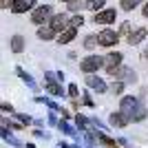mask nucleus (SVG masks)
Returning a JSON list of instances; mask_svg holds the SVG:
<instances>
[{
    "label": "nucleus",
    "instance_id": "nucleus-1",
    "mask_svg": "<svg viewBox=\"0 0 148 148\" xmlns=\"http://www.w3.org/2000/svg\"><path fill=\"white\" fill-rule=\"evenodd\" d=\"M119 111H122L130 122H142V119L146 117V108H144V106L139 104V99L133 97V95L122 97V102H119Z\"/></svg>",
    "mask_w": 148,
    "mask_h": 148
},
{
    "label": "nucleus",
    "instance_id": "nucleus-2",
    "mask_svg": "<svg viewBox=\"0 0 148 148\" xmlns=\"http://www.w3.org/2000/svg\"><path fill=\"white\" fill-rule=\"evenodd\" d=\"M104 66V58H99V56H88L84 58V60L80 62V69L84 71V73H95L97 69Z\"/></svg>",
    "mask_w": 148,
    "mask_h": 148
},
{
    "label": "nucleus",
    "instance_id": "nucleus-3",
    "mask_svg": "<svg viewBox=\"0 0 148 148\" xmlns=\"http://www.w3.org/2000/svg\"><path fill=\"white\" fill-rule=\"evenodd\" d=\"M122 53H117V51H115V53H108V56H104V69H106V73L108 75H113L115 73V71H117L119 69V64H122Z\"/></svg>",
    "mask_w": 148,
    "mask_h": 148
},
{
    "label": "nucleus",
    "instance_id": "nucleus-4",
    "mask_svg": "<svg viewBox=\"0 0 148 148\" xmlns=\"http://www.w3.org/2000/svg\"><path fill=\"white\" fill-rule=\"evenodd\" d=\"M51 18V5H40L36 11L31 13V22L33 25H44Z\"/></svg>",
    "mask_w": 148,
    "mask_h": 148
},
{
    "label": "nucleus",
    "instance_id": "nucleus-5",
    "mask_svg": "<svg viewBox=\"0 0 148 148\" xmlns=\"http://www.w3.org/2000/svg\"><path fill=\"white\" fill-rule=\"evenodd\" d=\"M97 40H99L102 47H113V44L119 42V33H117V31H111V29H104L97 36Z\"/></svg>",
    "mask_w": 148,
    "mask_h": 148
},
{
    "label": "nucleus",
    "instance_id": "nucleus-6",
    "mask_svg": "<svg viewBox=\"0 0 148 148\" xmlns=\"http://www.w3.org/2000/svg\"><path fill=\"white\" fill-rule=\"evenodd\" d=\"M113 77H115V82H137V75L133 69L128 66H119L115 73H113Z\"/></svg>",
    "mask_w": 148,
    "mask_h": 148
},
{
    "label": "nucleus",
    "instance_id": "nucleus-7",
    "mask_svg": "<svg viewBox=\"0 0 148 148\" xmlns=\"http://www.w3.org/2000/svg\"><path fill=\"white\" fill-rule=\"evenodd\" d=\"M49 27H53V29L56 31H66L69 27H71V20H69V16L66 13H58V16H53V18H51V25Z\"/></svg>",
    "mask_w": 148,
    "mask_h": 148
},
{
    "label": "nucleus",
    "instance_id": "nucleus-8",
    "mask_svg": "<svg viewBox=\"0 0 148 148\" xmlns=\"http://www.w3.org/2000/svg\"><path fill=\"white\" fill-rule=\"evenodd\" d=\"M115 18H117L115 9H104V11L95 13V22L97 25H111V22H115Z\"/></svg>",
    "mask_w": 148,
    "mask_h": 148
},
{
    "label": "nucleus",
    "instance_id": "nucleus-9",
    "mask_svg": "<svg viewBox=\"0 0 148 148\" xmlns=\"http://www.w3.org/2000/svg\"><path fill=\"white\" fill-rule=\"evenodd\" d=\"M44 80H47V91L51 93V95H62V86H58L56 84V80H58V75L56 73H51V71H47L44 73Z\"/></svg>",
    "mask_w": 148,
    "mask_h": 148
},
{
    "label": "nucleus",
    "instance_id": "nucleus-10",
    "mask_svg": "<svg viewBox=\"0 0 148 148\" xmlns=\"http://www.w3.org/2000/svg\"><path fill=\"white\" fill-rule=\"evenodd\" d=\"M84 80H86V84L93 88V91H97V93H106V82L102 80V77H95V75L88 73Z\"/></svg>",
    "mask_w": 148,
    "mask_h": 148
},
{
    "label": "nucleus",
    "instance_id": "nucleus-11",
    "mask_svg": "<svg viewBox=\"0 0 148 148\" xmlns=\"http://www.w3.org/2000/svg\"><path fill=\"white\" fill-rule=\"evenodd\" d=\"M108 122H111V126H113V128H124V126H126V124H128L130 119L126 117V115H124L122 111H117V113H113L111 117H108Z\"/></svg>",
    "mask_w": 148,
    "mask_h": 148
},
{
    "label": "nucleus",
    "instance_id": "nucleus-12",
    "mask_svg": "<svg viewBox=\"0 0 148 148\" xmlns=\"http://www.w3.org/2000/svg\"><path fill=\"white\" fill-rule=\"evenodd\" d=\"M146 33H148V31L144 29V27H139V29H135L133 33H128V40H126V42H128L130 47H133V44H139L144 38H146Z\"/></svg>",
    "mask_w": 148,
    "mask_h": 148
},
{
    "label": "nucleus",
    "instance_id": "nucleus-13",
    "mask_svg": "<svg viewBox=\"0 0 148 148\" xmlns=\"http://www.w3.org/2000/svg\"><path fill=\"white\" fill-rule=\"evenodd\" d=\"M31 7H33V0H16L13 7H11V11L13 13H25V11H29Z\"/></svg>",
    "mask_w": 148,
    "mask_h": 148
},
{
    "label": "nucleus",
    "instance_id": "nucleus-14",
    "mask_svg": "<svg viewBox=\"0 0 148 148\" xmlns=\"http://www.w3.org/2000/svg\"><path fill=\"white\" fill-rule=\"evenodd\" d=\"M2 139H5L7 144L16 146V148H22V146H25L22 142H18V139H16V137H13L11 133H9V130H7V122H2Z\"/></svg>",
    "mask_w": 148,
    "mask_h": 148
},
{
    "label": "nucleus",
    "instance_id": "nucleus-15",
    "mask_svg": "<svg viewBox=\"0 0 148 148\" xmlns=\"http://www.w3.org/2000/svg\"><path fill=\"white\" fill-rule=\"evenodd\" d=\"M75 33H77V29H75V27H69L66 31H62V33H60L58 42H60V44H69V42H71V40L75 38Z\"/></svg>",
    "mask_w": 148,
    "mask_h": 148
},
{
    "label": "nucleus",
    "instance_id": "nucleus-16",
    "mask_svg": "<svg viewBox=\"0 0 148 148\" xmlns=\"http://www.w3.org/2000/svg\"><path fill=\"white\" fill-rule=\"evenodd\" d=\"M53 36H56V29H53V27H40V29H38V38H40V40H51Z\"/></svg>",
    "mask_w": 148,
    "mask_h": 148
},
{
    "label": "nucleus",
    "instance_id": "nucleus-17",
    "mask_svg": "<svg viewBox=\"0 0 148 148\" xmlns=\"http://www.w3.org/2000/svg\"><path fill=\"white\" fill-rule=\"evenodd\" d=\"M22 49H25V38L22 36H13L11 38V51L13 53H20Z\"/></svg>",
    "mask_w": 148,
    "mask_h": 148
},
{
    "label": "nucleus",
    "instance_id": "nucleus-18",
    "mask_svg": "<svg viewBox=\"0 0 148 148\" xmlns=\"http://www.w3.org/2000/svg\"><path fill=\"white\" fill-rule=\"evenodd\" d=\"M16 73L20 75V80H22V82H27V84H29L31 88H36V80H33V77H31V75L27 73L25 69H20V66H18V69H16Z\"/></svg>",
    "mask_w": 148,
    "mask_h": 148
},
{
    "label": "nucleus",
    "instance_id": "nucleus-19",
    "mask_svg": "<svg viewBox=\"0 0 148 148\" xmlns=\"http://www.w3.org/2000/svg\"><path fill=\"white\" fill-rule=\"evenodd\" d=\"M104 2H106V0H86V9H91V11L97 13L99 9L104 7Z\"/></svg>",
    "mask_w": 148,
    "mask_h": 148
},
{
    "label": "nucleus",
    "instance_id": "nucleus-20",
    "mask_svg": "<svg viewBox=\"0 0 148 148\" xmlns=\"http://www.w3.org/2000/svg\"><path fill=\"white\" fill-rule=\"evenodd\" d=\"M139 2H142V0H122L119 5H122V9H124V11H133V9H135V7L139 5Z\"/></svg>",
    "mask_w": 148,
    "mask_h": 148
},
{
    "label": "nucleus",
    "instance_id": "nucleus-21",
    "mask_svg": "<svg viewBox=\"0 0 148 148\" xmlns=\"http://www.w3.org/2000/svg\"><path fill=\"white\" fill-rule=\"evenodd\" d=\"M75 124L80 126V130H91L88 128V119L84 117V115H77V117H75Z\"/></svg>",
    "mask_w": 148,
    "mask_h": 148
},
{
    "label": "nucleus",
    "instance_id": "nucleus-22",
    "mask_svg": "<svg viewBox=\"0 0 148 148\" xmlns=\"http://www.w3.org/2000/svg\"><path fill=\"white\" fill-rule=\"evenodd\" d=\"M58 126H60V130H62V133H66V135H71V137H75V135H77V133H75V128H71V126H69L66 122H60Z\"/></svg>",
    "mask_w": 148,
    "mask_h": 148
},
{
    "label": "nucleus",
    "instance_id": "nucleus-23",
    "mask_svg": "<svg viewBox=\"0 0 148 148\" xmlns=\"http://www.w3.org/2000/svg\"><path fill=\"white\" fill-rule=\"evenodd\" d=\"M86 7V2H82V0H73V2H69V9L71 11H82Z\"/></svg>",
    "mask_w": 148,
    "mask_h": 148
},
{
    "label": "nucleus",
    "instance_id": "nucleus-24",
    "mask_svg": "<svg viewBox=\"0 0 148 148\" xmlns=\"http://www.w3.org/2000/svg\"><path fill=\"white\" fill-rule=\"evenodd\" d=\"M95 44H99V40L95 36H86V38H84V47H86V49H93Z\"/></svg>",
    "mask_w": 148,
    "mask_h": 148
},
{
    "label": "nucleus",
    "instance_id": "nucleus-25",
    "mask_svg": "<svg viewBox=\"0 0 148 148\" xmlns=\"http://www.w3.org/2000/svg\"><path fill=\"white\" fill-rule=\"evenodd\" d=\"M97 139L102 144H104V146H115V139H111V137H106L104 133H97Z\"/></svg>",
    "mask_w": 148,
    "mask_h": 148
},
{
    "label": "nucleus",
    "instance_id": "nucleus-26",
    "mask_svg": "<svg viewBox=\"0 0 148 148\" xmlns=\"http://www.w3.org/2000/svg\"><path fill=\"white\" fill-rule=\"evenodd\" d=\"M84 25V18H82V16H75L73 20H71V27H75V29H77V27H82Z\"/></svg>",
    "mask_w": 148,
    "mask_h": 148
},
{
    "label": "nucleus",
    "instance_id": "nucleus-27",
    "mask_svg": "<svg viewBox=\"0 0 148 148\" xmlns=\"http://www.w3.org/2000/svg\"><path fill=\"white\" fill-rule=\"evenodd\" d=\"M9 128L11 130H22V128H27L22 122H9Z\"/></svg>",
    "mask_w": 148,
    "mask_h": 148
},
{
    "label": "nucleus",
    "instance_id": "nucleus-28",
    "mask_svg": "<svg viewBox=\"0 0 148 148\" xmlns=\"http://www.w3.org/2000/svg\"><path fill=\"white\" fill-rule=\"evenodd\" d=\"M122 88H124V82H115V84L111 86V91L115 93V95H119V93H122Z\"/></svg>",
    "mask_w": 148,
    "mask_h": 148
},
{
    "label": "nucleus",
    "instance_id": "nucleus-29",
    "mask_svg": "<svg viewBox=\"0 0 148 148\" xmlns=\"http://www.w3.org/2000/svg\"><path fill=\"white\" fill-rule=\"evenodd\" d=\"M16 117H18V122L25 124V126H29V124H31V117H29V115H22V113H18Z\"/></svg>",
    "mask_w": 148,
    "mask_h": 148
},
{
    "label": "nucleus",
    "instance_id": "nucleus-30",
    "mask_svg": "<svg viewBox=\"0 0 148 148\" xmlns=\"http://www.w3.org/2000/svg\"><path fill=\"white\" fill-rule=\"evenodd\" d=\"M69 95H71V97H77V95H80V93H77V86H75V84H69Z\"/></svg>",
    "mask_w": 148,
    "mask_h": 148
},
{
    "label": "nucleus",
    "instance_id": "nucleus-31",
    "mask_svg": "<svg viewBox=\"0 0 148 148\" xmlns=\"http://www.w3.org/2000/svg\"><path fill=\"white\" fill-rule=\"evenodd\" d=\"M13 2H16V0H0V7H2V9H11Z\"/></svg>",
    "mask_w": 148,
    "mask_h": 148
},
{
    "label": "nucleus",
    "instance_id": "nucleus-32",
    "mask_svg": "<svg viewBox=\"0 0 148 148\" xmlns=\"http://www.w3.org/2000/svg\"><path fill=\"white\" fill-rule=\"evenodd\" d=\"M119 31H122V33H133V31H130V25H128V22H124Z\"/></svg>",
    "mask_w": 148,
    "mask_h": 148
},
{
    "label": "nucleus",
    "instance_id": "nucleus-33",
    "mask_svg": "<svg viewBox=\"0 0 148 148\" xmlns=\"http://www.w3.org/2000/svg\"><path fill=\"white\" fill-rule=\"evenodd\" d=\"M2 111L5 113H13V106L11 104H2Z\"/></svg>",
    "mask_w": 148,
    "mask_h": 148
},
{
    "label": "nucleus",
    "instance_id": "nucleus-34",
    "mask_svg": "<svg viewBox=\"0 0 148 148\" xmlns=\"http://www.w3.org/2000/svg\"><path fill=\"white\" fill-rule=\"evenodd\" d=\"M84 104H86V106H93V99H91V95H84Z\"/></svg>",
    "mask_w": 148,
    "mask_h": 148
},
{
    "label": "nucleus",
    "instance_id": "nucleus-35",
    "mask_svg": "<svg viewBox=\"0 0 148 148\" xmlns=\"http://www.w3.org/2000/svg\"><path fill=\"white\" fill-rule=\"evenodd\" d=\"M142 13H144V18H148V2L144 5V9H142Z\"/></svg>",
    "mask_w": 148,
    "mask_h": 148
},
{
    "label": "nucleus",
    "instance_id": "nucleus-36",
    "mask_svg": "<svg viewBox=\"0 0 148 148\" xmlns=\"http://www.w3.org/2000/svg\"><path fill=\"white\" fill-rule=\"evenodd\" d=\"M62 2H73V0H62Z\"/></svg>",
    "mask_w": 148,
    "mask_h": 148
},
{
    "label": "nucleus",
    "instance_id": "nucleus-37",
    "mask_svg": "<svg viewBox=\"0 0 148 148\" xmlns=\"http://www.w3.org/2000/svg\"><path fill=\"white\" fill-rule=\"evenodd\" d=\"M144 56H146V58H148V49H146V53H144Z\"/></svg>",
    "mask_w": 148,
    "mask_h": 148
}]
</instances>
